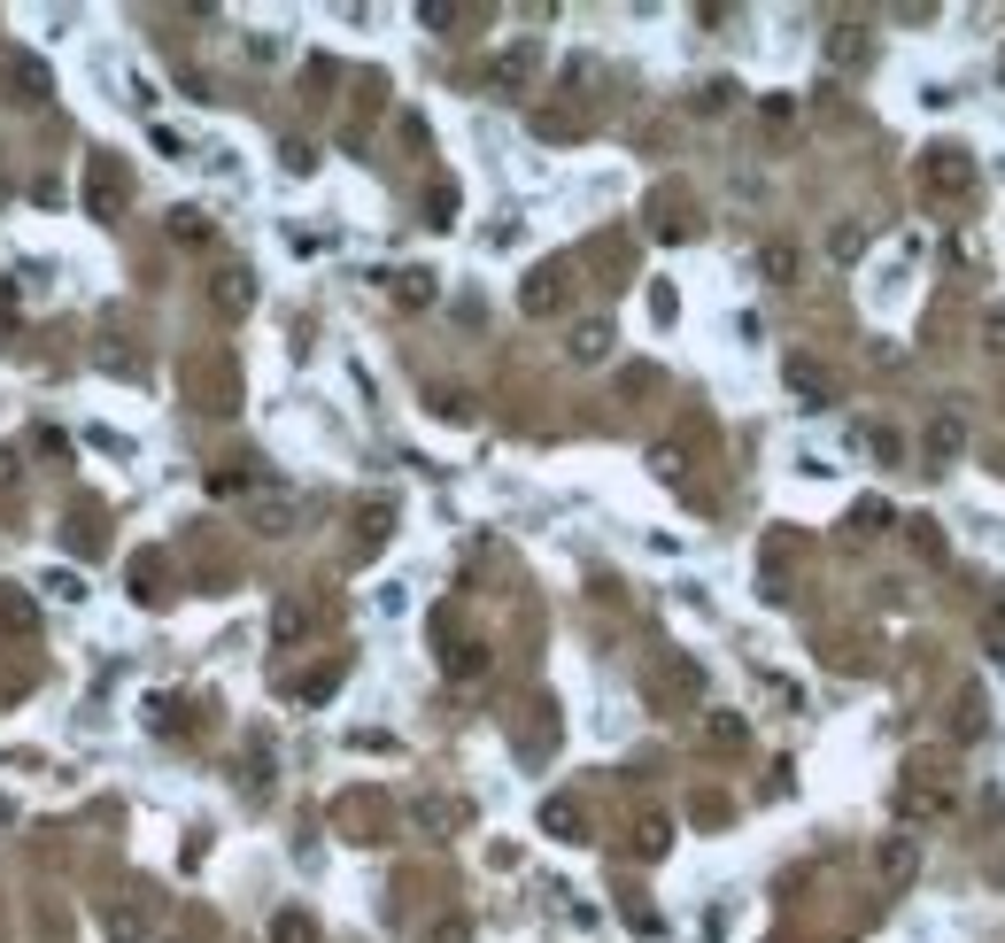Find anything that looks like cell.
Returning <instances> with one entry per match:
<instances>
[{
  "mask_svg": "<svg viewBox=\"0 0 1005 943\" xmlns=\"http://www.w3.org/2000/svg\"><path fill=\"white\" fill-rule=\"evenodd\" d=\"M882 526H889V503H882V495L850 503V534H858V542H866V534H882Z\"/></svg>",
  "mask_w": 1005,
  "mask_h": 943,
  "instance_id": "obj_26",
  "label": "cell"
},
{
  "mask_svg": "<svg viewBox=\"0 0 1005 943\" xmlns=\"http://www.w3.org/2000/svg\"><path fill=\"white\" fill-rule=\"evenodd\" d=\"M387 526H395V510H387V503H371V510L356 518V549H379V542H387Z\"/></svg>",
  "mask_w": 1005,
  "mask_h": 943,
  "instance_id": "obj_27",
  "label": "cell"
},
{
  "mask_svg": "<svg viewBox=\"0 0 1005 943\" xmlns=\"http://www.w3.org/2000/svg\"><path fill=\"white\" fill-rule=\"evenodd\" d=\"M418 820H426V827H457L465 812H457V804H441V796H426V804H418Z\"/></svg>",
  "mask_w": 1005,
  "mask_h": 943,
  "instance_id": "obj_40",
  "label": "cell"
},
{
  "mask_svg": "<svg viewBox=\"0 0 1005 943\" xmlns=\"http://www.w3.org/2000/svg\"><path fill=\"white\" fill-rule=\"evenodd\" d=\"M279 156H287V170H295V178H310V170H318V148H310V140H287Z\"/></svg>",
  "mask_w": 1005,
  "mask_h": 943,
  "instance_id": "obj_39",
  "label": "cell"
},
{
  "mask_svg": "<svg viewBox=\"0 0 1005 943\" xmlns=\"http://www.w3.org/2000/svg\"><path fill=\"white\" fill-rule=\"evenodd\" d=\"M828 62H843V70H850V62H866V39H858L850 23H843L836 39H828Z\"/></svg>",
  "mask_w": 1005,
  "mask_h": 943,
  "instance_id": "obj_36",
  "label": "cell"
},
{
  "mask_svg": "<svg viewBox=\"0 0 1005 943\" xmlns=\"http://www.w3.org/2000/svg\"><path fill=\"white\" fill-rule=\"evenodd\" d=\"M78 201H86L93 225H117V217L132 209V162L117 156V148H93V156H86V178H78Z\"/></svg>",
  "mask_w": 1005,
  "mask_h": 943,
  "instance_id": "obj_1",
  "label": "cell"
},
{
  "mask_svg": "<svg viewBox=\"0 0 1005 943\" xmlns=\"http://www.w3.org/2000/svg\"><path fill=\"white\" fill-rule=\"evenodd\" d=\"M866 441H874V457H882V465H897V457H905V441H897V434H889V426H874V434H866Z\"/></svg>",
  "mask_w": 1005,
  "mask_h": 943,
  "instance_id": "obj_41",
  "label": "cell"
},
{
  "mask_svg": "<svg viewBox=\"0 0 1005 943\" xmlns=\"http://www.w3.org/2000/svg\"><path fill=\"white\" fill-rule=\"evenodd\" d=\"M604 356H611V325H604V317H588V325L573 332V364H604Z\"/></svg>",
  "mask_w": 1005,
  "mask_h": 943,
  "instance_id": "obj_18",
  "label": "cell"
},
{
  "mask_svg": "<svg viewBox=\"0 0 1005 943\" xmlns=\"http://www.w3.org/2000/svg\"><path fill=\"white\" fill-rule=\"evenodd\" d=\"M426 225H457V186H449V178H434V193H426Z\"/></svg>",
  "mask_w": 1005,
  "mask_h": 943,
  "instance_id": "obj_30",
  "label": "cell"
},
{
  "mask_svg": "<svg viewBox=\"0 0 1005 943\" xmlns=\"http://www.w3.org/2000/svg\"><path fill=\"white\" fill-rule=\"evenodd\" d=\"M434 418L465 426V418H472V395H457V387H434Z\"/></svg>",
  "mask_w": 1005,
  "mask_h": 943,
  "instance_id": "obj_33",
  "label": "cell"
},
{
  "mask_svg": "<svg viewBox=\"0 0 1005 943\" xmlns=\"http://www.w3.org/2000/svg\"><path fill=\"white\" fill-rule=\"evenodd\" d=\"M921 449H928V457H936V465H952V457H959V449H967V426H959V418H952V410H944V418H928V434H921Z\"/></svg>",
  "mask_w": 1005,
  "mask_h": 943,
  "instance_id": "obj_11",
  "label": "cell"
},
{
  "mask_svg": "<svg viewBox=\"0 0 1005 943\" xmlns=\"http://www.w3.org/2000/svg\"><path fill=\"white\" fill-rule=\"evenodd\" d=\"M16 487H23V449L0 441V495H16Z\"/></svg>",
  "mask_w": 1005,
  "mask_h": 943,
  "instance_id": "obj_38",
  "label": "cell"
},
{
  "mask_svg": "<svg viewBox=\"0 0 1005 943\" xmlns=\"http://www.w3.org/2000/svg\"><path fill=\"white\" fill-rule=\"evenodd\" d=\"M913 866H921V835H889L882 843V882L897 890V882H913Z\"/></svg>",
  "mask_w": 1005,
  "mask_h": 943,
  "instance_id": "obj_13",
  "label": "cell"
},
{
  "mask_svg": "<svg viewBox=\"0 0 1005 943\" xmlns=\"http://www.w3.org/2000/svg\"><path fill=\"white\" fill-rule=\"evenodd\" d=\"M565 302H573V271H565V264H534L526 287H518V310L526 317H557Z\"/></svg>",
  "mask_w": 1005,
  "mask_h": 943,
  "instance_id": "obj_3",
  "label": "cell"
},
{
  "mask_svg": "<svg viewBox=\"0 0 1005 943\" xmlns=\"http://www.w3.org/2000/svg\"><path fill=\"white\" fill-rule=\"evenodd\" d=\"M70 549L78 557H109V518L101 510H70Z\"/></svg>",
  "mask_w": 1005,
  "mask_h": 943,
  "instance_id": "obj_12",
  "label": "cell"
},
{
  "mask_svg": "<svg viewBox=\"0 0 1005 943\" xmlns=\"http://www.w3.org/2000/svg\"><path fill=\"white\" fill-rule=\"evenodd\" d=\"M441 665H449V681H480V673H488V649H480V642H457Z\"/></svg>",
  "mask_w": 1005,
  "mask_h": 943,
  "instance_id": "obj_23",
  "label": "cell"
},
{
  "mask_svg": "<svg viewBox=\"0 0 1005 943\" xmlns=\"http://www.w3.org/2000/svg\"><path fill=\"white\" fill-rule=\"evenodd\" d=\"M39 588H47V596H54V604H86V580H78V573H70V565H54V573H47V580H39Z\"/></svg>",
  "mask_w": 1005,
  "mask_h": 943,
  "instance_id": "obj_31",
  "label": "cell"
},
{
  "mask_svg": "<svg viewBox=\"0 0 1005 943\" xmlns=\"http://www.w3.org/2000/svg\"><path fill=\"white\" fill-rule=\"evenodd\" d=\"M534 70H541V47H534V39L503 47L496 62H488V93H526V86H534Z\"/></svg>",
  "mask_w": 1005,
  "mask_h": 943,
  "instance_id": "obj_6",
  "label": "cell"
},
{
  "mask_svg": "<svg viewBox=\"0 0 1005 943\" xmlns=\"http://www.w3.org/2000/svg\"><path fill=\"white\" fill-rule=\"evenodd\" d=\"M148 735H186V696H148Z\"/></svg>",
  "mask_w": 1005,
  "mask_h": 943,
  "instance_id": "obj_16",
  "label": "cell"
},
{
  "mask_svg": "<svg viewBox=\"0 0 1005 943\" xmlns=\"http://www.w3.org/2000/svg\"><path fill=\"white\" fill-rule=\"evenodd\" d=\"M921 193H936V201H959V193H975V156H967L959 140H936V148H921Z\"/></svg>",
  "mask_w": 1005,
  "mask_h": 943,
  "instance_id": "obj_2",
  "label": "cell"
},
{
  "mask_svg": "<svg viewBox=\"0 0 1005 943\" xmlns=\"http://www.w3.org/2000/svg\"><path fill=\"white\" fill-rule=\"evenodd\" d=\"M186 387H193V403H201V410H232V403H240L232 364H209V356H193V364H186Z\"/></svg>",
  "mask_w": 1005,
  "mask_h": 943,
  "instance_id": "obj_7",
  "label": "cell"
},
{
  "mask_svg": "<svg viewBox=\"0 0 1005 943\" xmlns=\"http://www.w3.org/2000/svg\"><path fill=\"white\" fill-rule=\"evenodd\" d=\"M905 534H913V549H921L928 565H944V534H936V518H913Z\"/></svg>",
  "mask_w": 1005,
  "mask_h": 943,
  "instance_id": "obj_34",
  "label": "cell"
},
{
  "mask_svg": "<svg viewBox=\"0 0 1005 943\" xmlns=\"http://www.w3.org/2000/svg\"><path fill=\"white\" fill-rule=\"evenodd\" d=\"M650 472H658V479H680V472H688V434L658 441V449H650Z\"/></svg>",
  "mask_w": 1005,
  "mask_h": 943,
  "instance_id": "obj_24",
  "label": "cell"
},
{
  "mask_svg": "<svg viewBox=\"0 0 1005 943\" xmlns=\"http://www.w3.org/2000/svg\"><path fill=\"white\" fill-rule=\"evenodd\" d=\"M0 86H8V101H16V109H39V101L54 93L47 62H39V54H23V47H16V54H0Z\"/></svg>",
  "mask_w": 1005,
  "mask_h": 943,
  "instance_id": "obj_4",
  "label": "cell"
},
{
  "mask_svg": "<svg viewBox=\"0 0 1005 943\" xmlns=\"http://www.w3.org/2000/svg\"><path fill=\"white\" fill-rule=\"evenodd\" d=\"M758 271H766L774 287H789V279H797V248H789V240H766V248H758Z\"/></svg>",
  "mask_w": 1005,
  "mask_h": 943,
  "instance_id": "obj_20",
  "label": "cell"
},
{
  "mask_svg": "<svg viewBox=\"0 0 1005 943\" xmlns=\"http://www.w3.org/2000/svg\"><path fill=\"white\" fill-rule=\"evenodd\" d=\"M101 929H109V943H140V913L132 905H101Z\"/></svg>",
  "mask_w": 1005,
  "mask_h": 943,
  "instance_id": "obj_29",
  "label": "cell"
},
{
  "mask_svg": "<svg viewBox=\"0 0 1005 943\" xmlns=\"http://www.w3.org/2000/svg\"><path fill=\"white\" fill-rule=\"evenodd\" d=\"M340 673H348V665H318V673L302 681V704H326V696L340 688Z\"/></svg>",
  "mask_w": 1005,
  "mask_h": 943,
  "instance_id": "obj_35",
  "label": "cell"
},
{
  "mask_svg": "<svg viewBox=\"0 0 1005 943\" xmlns=\"http://www.w3.org/2000/svg\"><path fill=\"white\" fill-rule=\"evenodd\" d=\"M735 93H743L735 78H712V86H696V109H704V117H719V109H727Z\"/></svg>",
  "mask_w": 1005,
  "mask_h": 943,
  "instance_id": "obj_32",
  "label": "cell"
},
{
  "mask_svg": "<svg viewBox=\"0 0 1005 943\" xmlns=\"http://www.w3.org/2000/svg\"><path fill=\"white\" fill-rule=\"evenodd\" d=\"M163 580H170L163 557H156V549H140V557H132V604H163V596H170Z\"/></svg>",
  "mask_w": 1005,
  "mask_h": 943,
  "instance_id": "obj_14",
  "label": "cell"
},
{
  "mask_svg": "<svg viewBox=\"0 0 1005 943\" xmlns=\"http://www.w3.org/2000/svg\"><path fill=\"white\" fill-rule=\"evenodd\" d=\"M0 642H39V596L31 588H0Z\"/></svg>",
  "mask_w": 1005,
  "mask_h": 943,
  "instance_id": "obj_8",
  "label": "cell"
},
{
  "mask_svg": "<svg viewBox=\"0 0 1005 943\" xmlns=\"http://www.w3.org/2000/svg\"><path fill=\"white\" fill-rule=\"evenodd\" d=\"M209 302H217V317H248L256 310V271H240V264L217 271V279H209Z\"/></svg>",
  "mask_w": 1005,
  "mask_h": 943,
  "instance_id": "obj_9",
  "label": "cell"
},
{
  "mask_svg": "<svg viewBox=\"0 0 1005 943\" xmlns=\"http://www.w3.org/2000/svg\"><path fill=\"white\" fill-rule=\"evenodd\" d=\"M271 943H318V921L310 913H271Z\"/></svg>",
  "mask_w": 1005,
  "mask_h": 943,
  "instance_id": "obj_25",
  "label": "cell"
},
{
  "mask_svg": "<svg viewBox=\"0 0 1005 943\" xmlns=\"http://www.w3.org/2000/svg\"><path fill=\"white\" fill-rule=\"evenodd\" d=\"M704 743H712V751H743V743H750V727H743L735 712H712V719H704Z\"/></svg>",
  "mask_w": 1005,
  "mask_h": 943,
  "instance_id": "obj_21",
  "label": "cell"
},
{
  "mask_svg": "<svg viewBox=\"0 0 1005 943\" xmlns=\"http://www.w3.org/2000/svg\"><path fill=\"white\" fill-rule=\"evenodd\" d=\"M541 835H557V843H588V812H580L573 796H549V804H541Z\"/></svg>",
  "mask_w": 1005,
  "mask_h": 943,
  "instance_id": "obj_10",
  "label": "cell"
},
{
  "mask_svg": "<svg viewBox=\"0 0 1005 943\" xmlns=\"http://www.w3.org/2000/svg\"><path fill=\"white\" fill-rule=\"evenodd\" d=\"M658 688H673V696H704V665H696V657H666Z\"/></svg>",
  "mask_w": 1005,
  "mask_h": 943,
  "instance_id": "obj_19",
  "label": "cell"
},
{
  "mask_svg": "<svg viewBox=\"0 0 1005 943\" xmlns=\"http://www.w3.org/2000/svg\"><path fill=\"white\" fill-rule=\"evenodd\" d=\"M426 943H472V921H465V913H449V921H434V929H426Z\"/></svg>",
  "mask_w": 1005,
  "mask_h": 943,
  "instance_id": "obj_37",
  "label": "cell"
},
{
  "mask_svg": "<svg viewBox=\"0 0 1005 943\" xmlns=\"http://www.w3.org/2000/svg\"><path fill=\"white\" fill-rule=\"evenodd\" d=\"M983 627H991V649H998V657H1005V588H998V596H991V619H983Z\"/></svg>",
  "mask_w": 1005,
  "mask_h": 943,
  "instance_id": "obj_42",
  "label": "cell"
},
{
  "mask_svg": "<svg viewBox=\"0 0 1005 943\" xmlns=\"http://www.w3.org/2000/svg\"><path fill=\"white\" fill-rule=\"evenodd\" d=\"M387 295H395L402 310H426V302H434V271H387Z\"/></svg>",
  "mask_w": 1005,
  "mask_h": 943,
  "instance_id": "obj_15",
  "label": "cell"
},
{
  "mask_svg": "<svg viewBox=\"0 0 1005 943\" xmlns=\"http://www.w3.org/2000/svg\"><path fill=\"white\" fill-rule=\"evenodd\" d=\"M310 627H318V612H310V604H279V612H271V634H279V642H302Z\"/></svg>",
  "mask_w": 1005,
  "mask_h": 943,
  "instance_id": "obj_22",
  "label": "cell"
},
{
  "mask_svg": "<svg viewBox=\"0 0 1005 943\" xmlns=\"http://www.w3.org/2000/svg\"><path fill=\"white\" fill-rule=\"evenodd\" d=\"M673 851V827L666 820H643V827H635V858H666Z\"/></svg>",
  "mask_w": 1005,
  "mask_h": 943,
  "instance_id": "obj_28",
  "label": "cell"
},
{
  "mask_svg": "<svg viewBox=\"0 0 1005 943\" xmlns=\"http://www.w3.org/2000/svg\"><path fill=\"white\" fill-rule=\"evenodd\" d=\"M782 379H789V395H797L805 410H828V403H836V371H828L820 356H789Z\"/></svg>",
  "mask_w": 1005,
  "mask_h": 943,
  "instance_id": "obj_5",
  "label": "cell"
},
{
  "mask_svg": "<svg viewBox=\"0 0 1005 943\" xmlns=\"http://www.w3.org/2000/svg\"><path fill=\"white\" fill-rule=\"evenodd\" d=\"M170 240H178V248H209V240H217V225H209L201 209H170Z\"/></svg>",
  "mask_w": 1005,
  "mask_h": 943,
  "instance_id": "obj_17",
  "label": "cell"
}]
</instances>
